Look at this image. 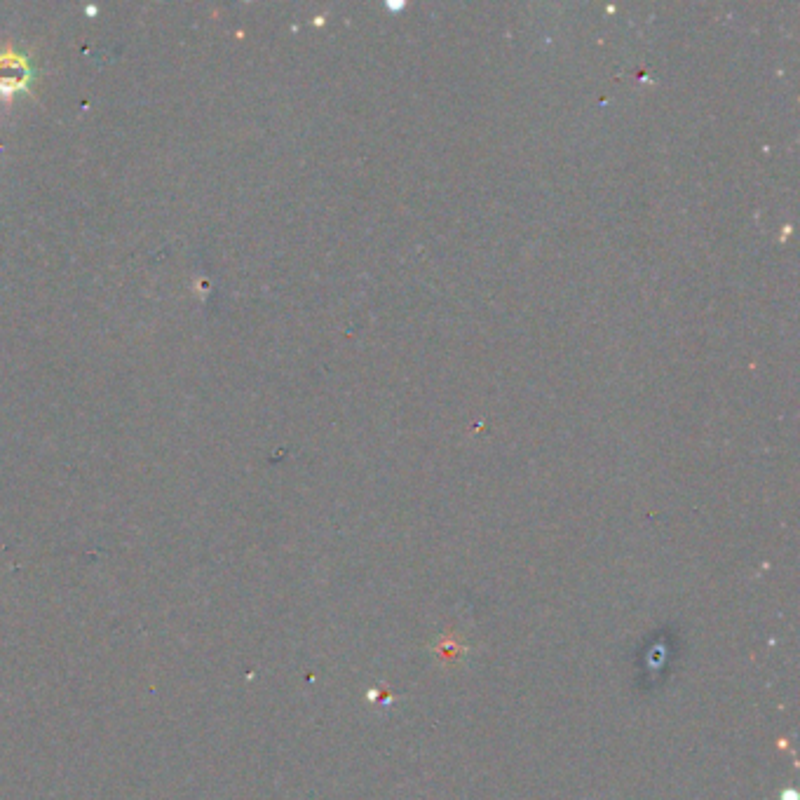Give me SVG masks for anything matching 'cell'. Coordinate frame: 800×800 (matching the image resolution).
I'll return each mask as SVG.
<instances>
[{"label":"cell","mask_w":800,"mask_h":800,"mask_svg":"<svg viewBox=\"0 0 800 800\" xmlns=\"http://www.w3.org/2000/svg\"><path fill=\"white\" fill-rule=\"evenodd\" d=\"M31 78V69L22 54H0V92L12 94L24 90Z\"/></svg>","instance_id":"cell-1"}]
</instances>
